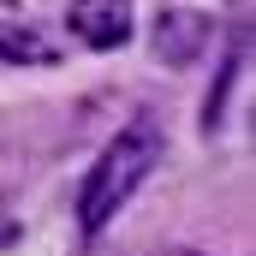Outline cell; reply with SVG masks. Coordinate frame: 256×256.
Listing matches in <instances>:
<instances>
[{
    "label": "cell",
    "instance_id": "7a4b0ae2",
    "mask_svg": "<svg viewBox=\"0 0 256 256\" xmlns=\"http://www.w3.org/2000/svg\"><path fill=\"white\" fill-rule=\"evenodd\" d=\"M72 30L90 48H120L131 36V12H126V0H78L72 6Z\"/></svg>",
    "mask_w": 256,
    "mask_h": 256
},
{
    "label": "cell",
    "instance_id": "6da1fadb",
    "mask_svg": "<svg viewBox=\"0 0 256 256\" xmlns=\"http://www.w3.org/2000/svg\"><path fill=\"white\" fill-rule=\"evenodd\" d=\"M155 155H161L155 126H131V131H120V137L102 149V161L90 167V179H84V191H78V220H84V232H102V226H108V214L143 185V173L155 167Z\"/></svg>",
    "mask_w": 256,
    "mask_h": 256
},
{
    "label": "cell",
    "instance_id": "3957f363",
    "mask_svg": "<svg viewBox=\"0 0 256 256\" xmlns=\"http://www.w3.org/2000/svg\"><path fill=\"white\" fill-rule=\"evenodd\" d=\"M202 36H208V24H202V18H191V12L161 18V60H191V54H196L191 42H202Z\"/></svg>",
    "mask_w": 256,
    "mask_h": 256
},
{
    "label": "cell",
    "instance_id": "277c9868",
    "mask_svg": "<svg viewBox=\"0 0 256 256\" xmlns=\"http://www.w3.org/2000/svg\"><path fill=\"white\" fill-rule=\"evenodd\" d=\"M0 54H6V60H36V66H48V60H54V48H48L42 36H30V30H12V24H0Z\"/></svg>",
    "mask_w": 256,
    "mask_h": 256
},
{
    "label": "cell",
    "instance_id": "5b68a950",
    "mask_svg": "<svg viewBox=\"0 0 256 256\" xmlns=\"http://www.w3.org/2000/svg\"><path fill=\"white\" fill-rule=\"evenodd\" d=\"M167 256H191V250H167Z\"/></svg>",
    "mask_w": 256,
    "mask_h": 256
}]
</instances>
